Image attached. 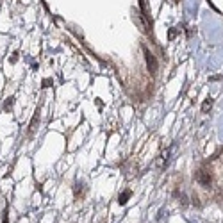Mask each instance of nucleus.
<instances>
[{
	"instance_id": "1",
	"label": "nucleus",
	"mask_w": 223,
	"mask_h": 223,
	"mask_svg": "<svg viewBox=\"0 0 223 223\" xmlns=\"http://www.w3.org/2000/svg\"><path fill=\"white\" fill-rule=\"evenodd\" d=\"M141 50H143V54H145V61H146V68H148V72H150L152 75H155L157 68H159V66H157L155 56L148 50V46H146V45H141Z\"/></svg>"
},
{
	"instance_id": "2",
	"label": "nucleus",
	"mask_w": 223,
	"mask_h": 223,
	"mask_svg": "<svg viewBox=\"0 0 223 223\" xmlns=\"http://www.w3.org/2000/svg\"><path fill=\"white\" fill-rule=\"evenodd\" d=\"M195 180H196L200 186H204V188H211V184H212V175H211V171H209V170H205V168H200V170L195 173Z\"/></svg>"
},
{
	"instance_id": "3",
	"label": "nucleus",
	"mask_w": 223,
	"mask_h": 223,
	"mask_svg": "<svg viewBox=\"0 0 223 223\" xmlns=\"http://www.w3.org/2000/svg\"><path fill=\"white\" fill-rule=\"evenodd\" d=\"M139 6H141V18H143V23H145L143 30L150 34L152 20H150V11H148V0H139Z\"/></svg>"
},
{
	"instance_id": "4",
	"label": "nucleus",
	"mask_w": 223,
	"mask_h": 223,
	"mask_svg": "<svg viewBox=\"0 0 223 223\" xmlns=\"http://www.w3.org/2000/svg\"><path fill=\"white\" fill-rule=\"evenodd\" d=\"M130 196H132V193H130V191H123L122 195L118 196V204H120V205H125V204H127L128 202V198H130Z\"/></svg>"
},
{
	"instance_id": "5",
	"label": "nucleus",
	"mask_w": 223,
	"mask_h": 223,
	"mask_svg": "<svg viewBox=\"0 0 223 223\" xmlns=\"http://www.w3.org/2000/svg\"><path fill=\"white\" fill-rule=\"evenodd\" d=\"M13 106H14V96H9V98H6V102H4V111H6V112L13 111Z\"/></svg>"
},
{
	"instance_id": "6",
	"label": "nucleus",
	"mask_w": 223,
	"mask_h": 223,
	"mask_svg": "<svg viewBox=\"0 0 223 223\" xmlns=\"http://www.w3.org/2000/svg\"><path fill=\"white\" fill-rule=\"evenodd\" d=\"M212 107V98H205L204 104H202V112H207Z\"/></svg>"
},
{
	"instance_id": "7",
	"label": "nucleus",
	"mask_w": 223,
	"mask_h": 223,
	"mask_svg": "<svg viewBox=\"0 0 223 223\" xmlns=\"http://www.w3.org/2000/svg\"><path fill=\"white\" fill-rule=\"evenodd\" d=\"M39 122V114H38V111H36V114H34V118H32V122H30V125H29V130L30 132H34L36 130V123Z\"/></svg>"
},
{
	"instance_id": "8",
	"label": "nucleus",
	"mask_w": 223,
	"mask_h": 223,
	"mask_svg": "<svg viewBox=\"0 0 223 223\" xmlns=\"http://www.w3.org/2000/svg\"><path fill=\"white\" fill-rule=\"evenodd\" d=\"M2 223H9V209H4V212H2Z\"/></svg>"
},
{
	"instance_id": "9",
	"label": "nucleus",
	"mask_w": 223,
	"mask_h": 223,
	"mask_svg": "<svg viewBox=\"0 0 223 223\" xmlns=\"http://www.w3.org/2000/svg\"><path fill=\"white\" fill-rule=\"evenodd\" d=\"M52 84V79H43V82H41V88H50Z\"/></svg>"
},
{
	"instance_id": "10",
	"label": "nucleus",
	"mask_w": 223,
	"mask_h": 223,
	"mask_svg": "<svg viewBox=\"0 0 223 223\" xmlns=\"http://www.w3.org/2000/svg\"><path fill=\"white\" fill-rule=\"evenodd\" d=\"M177 32H178L177 29H171V30L168 32V39H173V38H175V36H177Z\"/></svg>"
},
{
	"instance_id": "11",
	"label": "nucleus",
	"mask_w": 223,
	"mask_h": 223,
	"mask_svg": "<svg viewBox=\"0 0 223 223\" xmlns=\"http://www.w3.org/2000/svg\"><path fill=\"white\" fill-rule=\"evenodd\" d=\"M171 2H173V4H177V2H178V0H171Z\"/></svg>"
}]
</instances>
